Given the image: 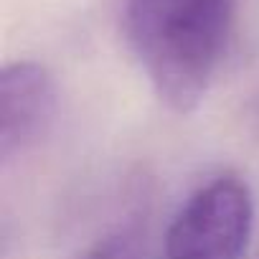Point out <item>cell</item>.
<instances>
[{"label":"cell","mask_w":259,"mask_h":259,"mask_svg":"<svg viewBox=\"0 0 259 259\" xmlns=\"http://www.w3.org/2000/svg\"><path fill=\"white\" fill-rule=\"evenodd\" d=\"M81 259H143V231L122 226L84 251Z\"/></svg>","instance_id":"4"},{"label":"cell","mask_w":259,"mask_h":259,"mask_svg":"<svg viewBox=\"0 0 259 259\" xmlns=\"http://www.w3.org/2000/svg\"><path fill=\"white\" fill-rule=\"evenodd\" d=\"M56 84L36 61L8 64L0 74V155L11 160L31 148L54 119Z\"/></svg>","instance_id":"3"},{"label":"cell","mask_w":259,"mask_h":259,"mask_svg":"<svg viewBox=\"0 0 259 259\" xmlns=\"http://www.w3.org/2000/svg\"><path fill=\"white\" fill-rule=\"evenodd\" d=\"M254 231V196L239 176L201 186L165 234V259H244Z\"/></svg>","instance_id":"2"},{"label":"cell","mask_w":259,"mask_h":259,"mask_svg":"<svg viewBox=\"0 0 259 259\" xmlns=\"http://www.w3.org/2000/svg\"><path fill=\"white\" fill-rule=\"evenodd\" d=\"M236 0H124V31L158 97L193 112L206 97L234 26Z\"/></svg>","instance_id":"1"}]
</instances>
